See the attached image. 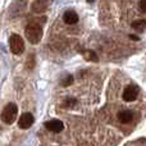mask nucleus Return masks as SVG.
<instances>
[{
    "label": "nucleus",
    "mask_w": 146,
    "mask_h": 146,
    "mask_svg": "<svg viewBox=\"0 0 146 146\" xmlns=\"http://www.w3.org/2000/svg\"><path fill=\"white\" fill-rule=\"evenodd\" d=\"M17 114H18L17 105L13 103H9L4 108V110H3V113H1V121L7 124H12V123H14V121L17 119Z\"/></svg>",
    "instance_id": "1"
},
{
    "label": "nucleus",
    "mask_w": 146,
    "mask_h": 146,
    "mask_svg": "<svg viewBox=\"0 0 146 146\" xmlns=\"http://www.w3.org/2000/svg\"><path fill=\"white\" fill-rule=\"evenodd\" d=\"M26 36L31 44H37L42 37V30L37 25H28L25 30Z\"/></svg>",
    "instance_id": "2"
},
{
    "label": "nucleus",
    "mask_w": 146,
    "mask_h": 146,
    "mask_svg": "<svg viewBox=\"0 0 146 146\" xmlns=\"http://www.w3.org/2000/svg\"><path fill=\"white\" fill-rule=\"evenodd\" d=\"M9 46L10 50H12L13 54L15 55H19V54L23 53L25 50V42H23L22 37L19 35H12L9 38Z\"/></svg>",
    "instance_id": "3"
},
{
    "label": "nucleus",
    "mask_w": 146,
    "mask_h": 146,
    "mask_svg": "<svg viewBox=\"0 0 146 146\" xmlns=\"http://www.w3.org/2000/svg\"><path fill=\"white\" fill-rule=\"evenodd\" d=\"M33 122H35V118H33L32 114L31 113H23L22 115L19 117L18 126H19V128H22V129H27L32 126Z\"/></svg>",
    "instance_id": "4"
},
{
    "label": "nucleus",
    "mask_w": 146,
    "mask_h": 146,
    "mask_svg": "<svg viewBox=\"0 0 146 146\" xmlns=\"http://www.w3.org/2000/svg\"><path fill=\"white\" fill-rule=\"evenodd\" d=\"M45 127L49 129L50 132H54V133H59L64 129V124L62 121L59 119H51V121L46 122L45 123Z\"/></svg>",
    "instance_id": "5"
},
{
    "label": "nucleus",
    "mask_w": 146,
    "mask_h": 146,
    "mask_svg": "<svg viewBox=\"0 0 146 146\" xmlns=\"http://www.w3.org/2000/svg\"><path fill=\"white\" fill-rule=\"evenodd\" d=\"M139 96V88L137 86H128L123 91V100L126 101H135Z\"/></svg>",
    "instance_id": "6"
},
{
    "label": "nucleus",
    "mask_w": 146,
    "mask_h": 146,
    "mask_svg": "<svg viewBox=\"0 0 146 146\" xmlns=\"http://www.w3.org/2000/svg\"><path fill=\"white\" fill-rule=\"evenodd\" d=\"M133 119V113L131 110H121L118 113V121L121 123H129Z\"/></svg>",
    "instance_id": "7"
},
{
    "label": "nucleus",
    "mask_w": 146,
    "mask_h": 146,
    "mask_svg": "<svg viewBox=\"0 0 146 146\" xmlns=\"http://www.w3.org/2000/svg\"><path fill=\"white\" fill-rule=\"evenodd\" d=\"M63 19L67 25H76V23L78 22V15H77V13L73 12V10H68V12L64 13Z\"/></svg>",
    "instance_id": "8"
},
{
    "label": "nucleus",
    "mask_w": 146,
    "mask_h": 146,
    "mask_svg": "<svg viewBox=\"0 0 146 146\" xmlns=\"http://www.w3.org/2000/svg\"><path fill=\"white\" fill-rule=\"evenodd\" d=\"M48 8V4H46L44 0H37L32 4V12L35 13H44Z\"/></svg>",
    "instance_id": "9"
},
{
    "label": "nucleus",
    "mask_w": 146,
    "mask_h": 146,
    "mask_svg": "<svg viewBox=\"0 0 146 146\" xmlns=\"http://www.w3.org/2000/svg\"><path fill=\"white\" fill-rule=\"evenodd\" d=\"M132 28H135L136 31H144L146 28V21L140 19V21H135L132 23Z\"/></svg>",
    "instance_id": "10"
},
{
    "label": "nucleus",
    "mask_w": 146,
    "mask_h": 146,
    "mask_svg": "<svg viewBox=\"0 0 146 146\" xmlns=\"http://www.w3.org/2000/svg\"><path fill=\"white\" fill-rule=\"evenodd\" d=\"M73 83V76H66V77L63 78V81H62V86H64V87H67V86L72 85Z\"/></svg>",
    "instance_id": "11"
},
{
    "label": "nucleus",
    "mask_w": 146,
    "mask_h": 146,
    "mask_svg": "<svg viewBox=\"0 0 146 146\" xmlns=\"http://www.w3.org/2000/svg\"><path fill=\"white\" fill-rule=\"evenodd\" d=\"M85 58L87 59V60H92V62L98 60V56H96V54L94 53V51H86V53H85Z\"/></svg>",
    "instance_id": "12"
},
{
    "label": "nucleus",
    "mask_w": 146,
    "mask_h": 146,
    "mask_svg": "<svg viewBox=\"0 0 146 146\" xmlns=\"http://www.w3.org/2000/svg\"><path fill=\"white\" fill-rule=\"evenodd\" d=\"M139 8L142 13H146V0H140V4H139Z\"/></svg>",
    "instance_id": "13"
},
{
    "label": "nucleus",
    "mask_w": 146,
    "mask_h": 146,
    "mask_svg": "<svg viewBox=\"0 0 146 146\" xmlns=\"http://www.w3.org/2000/svg\"><path fill=\"white\" fill-rule=\"evenodd\" d=\"M74 105H76L74 99H67V101L64 103V106H74Z\"/></svg>",
    "instance_id": "14"
},
{
    "label": "nucleus",
    "mask_w": 146,
    "mask_h": 146,
    "mask_svg": "<svg viewBox=\"0 0 146 146\" xmlns=\"http://www.w3.org/2000/svg\"><path fill=\"white\" fill-rule=\"evenodd\" d=\"M129 37H131L132 40H135V41H137V40H139V37H137V36H135V35H131V36H129Z\"/></svg>",
    "instance_id": "15"
}]
</instances>
